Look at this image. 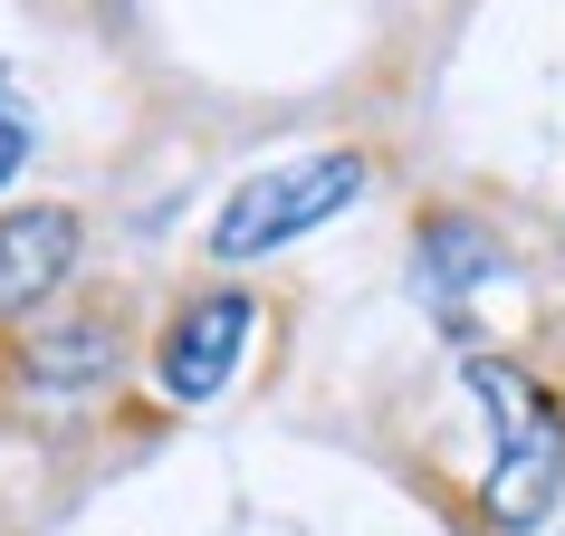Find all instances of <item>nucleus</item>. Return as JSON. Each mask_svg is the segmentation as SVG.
Masks as SVG:
<instances>
[{"label": "nucleus", "instance_id": "obj_5", "mask_svg": "<svg viewBox=\"0 0 565 536\" xmlns=\"http://www.w3.org/2000/svg\"><path fill=\"white\" fill-rule=\"evenodd\" d=\"M106 364H116V326H58V335H39L30 345V384L39 393H77V384H96V374H106Z\"/></svg>", "mask_w": 565, "mask_h": 536}, {"label": "nucleus", "instance_id": "obj_4", "mask_svg": "<svg viewBox=\"0 0 565 536\" xmlns=\"http://www.w3.org/2000/svg\"><path fill=\"white\" fill-rule=\"evenodd\" d=\"M67 268H77V211L58 202L0 211V317H30L39 298H58Z\"/></svg>", "mask_w": 565, "mask_h": 536}, {"label": "nucleus", "instance_id": "obj_3", "mask_svg": "<svg viewBox=\"0 0 565 536\" xmlns=\"http://www.w3.org/2000/svg\"><path fill=\"white\" fill-rule=\"evenodd\" d=\"M249 326H259V307L239 298V288H211V298H192V307L173 317V335H163V355H153L163 393H173V403H211V393L239 374V345H249Z\"/></svg>", "mask_w": 565, "mask_h": 536}, {"label": "nucleus", "instance_id": "obj_1", "mask_svg": "<svg viewBox=\"0 0 565 536\" xmlns=\"http://www.w3.org/2000/svg\"><path fill=\"white\" fill-rule=\"evenodd\" d=\"M470 393L489 403V441H499L479 499H489L499 527H536L546 499H556V479H565V412H556V393L536 384V374H518V364H499V355H470Z\"/></svg>", "mask_w": 565, "mask_h": 536}, {"label": "nucleus", "instance_id": "obj_6", "mask_svg": "<svg viewBox=\"0 0 565 536\" xmlns=\"http://www.w3.org/2000/svg\"><path fill=\"white\" fill-rule=\"evenodd\" d=\"M20 163H30V125H20V106L0 96V182L20 173Z\"/></svg>", "mask_w": 565, "mask_h": 536}, {"label": "nucleus", "instance_id": "obj_2", "mask_svg": "<svg viewBox=\"0 0 565 536\" xmlns=\"http://www.w3.org/2000/svg\"><path fill=\"white\" fill-rule=\"evenodd\" d=\"M355 192H364V163H355V153H307V163L249 173L231 202H221V221H211V259H268V249L307 239L317 221H335Z\"/></svg>", "mask_w": 565, "mask_h": 536}]
</instances>
